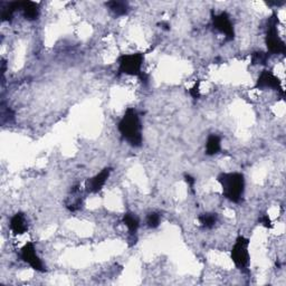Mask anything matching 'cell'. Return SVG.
I'll use <instances>...</instances> for the list:
<instances>
[{
	"label": "cell",
	"instance_id": "5b68a950",
	"mask_svg": "<svg viewBox=\"0 0 286 286\" xmlns=\"http://www.w3.org/2000/svg\"><path fill=\"white\" fill-rule=\"evenodd\" d=\"M232 261L238 270L246 271L249 267V239L245 236H238L235 240V244L231 251Z\"/></svg>",
	"mask_w": 286,
	"mask_h": 286
},
{
	"label": "cell",
	"instance_id": "277c9868",
	"mask_svg": "<svg viewBox=\"0 0 286 286\" xmlns=\"http://www.w3.org/2000/svg\"><path fill=\"white\" fill-rule=\"evenodd\" d=\"M143 61L144 55L142 53L121 55L119 59H117V63H119V74L140 77L143 74Z\"/></svg>",
	"mask_w": 286,
	"mask_h": 286
},
{
	"label": "cell",
	"instance_id": "7c38bea8",
	"mask_svg": "<svg viewBox=\"0 0 286 286\" xmlns=\"http://www.w3.org/2000/svg\"><path fill=\"white\" fill-rule=\"evenodd\" d=\"M221 150V139L217 134H210L206 142V154L215 155Z\"/></svg>",
	"mask_w": 286,
	"mask_h": 286
},
{
	"label": "cell",
	"instance_id": "ffe728a7",
	"mask_svg": "<svg viewBox=\"0 0 286 286\" xmlns=\"http://www.w3.org/2000/svg\"><path fill=\"white\" fill-rule=\"evenodd\" d=\"M260 223L262 224L263 226L266 227V228H272V220H271V218L268 217V215H263L261 218H260Z\"/></svg>",
	"mask_w": 286,
	"mask_h": 286
},
{
	"label": "cell",
	"instance_id": "8fae6325",
	"mask_svg": "<svg viewBox=\"0 0 286 286\" xmlns=\"http://www.w3.org/2000/svg\"><path fill=\"white\" fill-rule=\"evenodd\" d=\"M10 229L15 235H22L27 232L28 223L22 212H17L10 219Z\"/></svg>",
	"mask_w": 286,
	"mask_h": 286
},
{
	"label": "cell",
	"instance_id": "8992f818",
	"mask_svg": "<svg viewBox=\"0 0 286 286\" xmlns=\"http://www.w3.org/2000/svg\"><path fill=\"white\" fill-rule=\"evenodd\" d=\"M211 21L215 29L223 34L225 36L226 41H233L235 37L234 25L231 19V16L226 11H221L219 14H212Z\"/></svg>",
	"mask_w": 286,
	"mask_h": 286
},
{
	"label": "cell",
	"instance_id": "9a60e30c",
	"mask_svg": "<svg viewBox=\"0 0 286 286\" xmlns=\"http://www.w3.org/2000/svg\"><path fill=\"white\" fill-rule=\"evenodd\" d=\"M199 223L203 228L205 229H211L214 228L218 221V215L214 212H205L199 216Z\"/></svg>",
	"mask_w": 286,
	"mask_h": 286
},
{
	"label": "cell",
	"instance_id": "5bb4252c",
	"mask_svg": "<svg viewBox=\"0 0 286 286\" xmlns=\"http://www.w3.org/2000/svg\"><path fill=\"white\" fill-rule=\"evenodd\" d=\"M105 5L115 16H125L128 15L129 10H130L129 4L125 2H117V0H113V2H109Z\"/></svg>",
	"mask_w": 286,
	"mask_h": 286
},
{
	"label": "cell",
	"instance_id": "3957f363",
	"mask_svg": "<svg viewBox=\"0 0 286 286\" xmlns=\"http://www.w3.org/2000/svg\"><path fill=\"white\" fill-rule=\"evenodd\" d=\"M278 17L275 13L268 18L266 25L265 43L268 54L284 55L286 53V45L278 34Z\"/></svg>",
	"mask_w": 286,
	"mask_h": 286
},
{
	"label": "cell",
	"instance_id": "7a4b0ae2",
	"mask_svg": "<svg viewBox=\"0 0 286 286\" xmlns=\"http://www.w3.org/2000/svg\"><path fill=\"white\" fill-rule=\"evenodd\" d=\"M223 195L234 204L240 203L245 193V177L239 172H223L217 177Z\"/></svg>",
	"mask_w": 286,
	"mask_h": 286
},
{
	"label": "cell",
	"instance_id": "44dd1931",
	"mask_svg": "<svg viewBox=\"0 0 286 286\" xmlns=\"http://www.w3.org/2000/svg\"><path fill=\"white\" fill-rule=\"evenodd\" d=\"M160 26H161L162 29H165V30H169V29H170V25H169V24H168V22L162 21V22H161V24H160Z\"/></svg>",
	"mask_w": 286,
	"mask_h": 286
},
{
	"label": "cell",
	"instance_id": "d6986e66",
	"mask_svg": "<svg viewBox=\"0 0 286 286\" xmlns=\"http://www.w3.org/2000/svg\"><path fill=\"white\" fill-rule=\"evenodd\" d=\"M184 180H186V182H187V184L189 186L190 190H192L193 193H195L196 179L192 175H189V173H186V175H184Z\"/></svg>",
	"mask_w": 286,
	"mask_h": 286
},
{
	"label": "cell",
	"instance_id": "52a82bcc",
	"mask_svg": "<svg viewBox=\"0 0 286 286\" xmlns=\"http://www.w3.org/2000/svg\"><path fill=\"white\" fill-rule=\"evenodd\" d=\"M255 88L259 89H274V91H277L278 93H281L282 97L284 98L285 91L282 86V83L279 81V78L274 74L273 72L264 70L261 72V74L257 78Z\"/></svg>",
	"mask_w": 286,
	"mask_h": 286
},
{
	"label": "cell",
	"instance_id": "2e32d148",
	"mask_svg": "<svg viewBox=\"0 0 286 286\" xmlns=\"http://www.w3.org/2000/svg\"><path fill=\"white\" fill-rule=\"evenodd\" d=\"M161 223V215L159 212L152 211L147 216V226L151 229H155L160 226Z\"/></svg>",
	"mask_w": 286,
	"mask_h": 286
},
{
	"label": "cell",
	"instance_id": "6da1fadb",
	"mask_svg": "<svg viewBox=\"0 0 286 286\" xmlns=\"http://www.w3.org/2000/svg\"><path fill=\"white\" fill-rule=\"evenodd\" d=\"M119 132L121 137L134 148H139L142 145V124L141 120L136 109L130 108L125 111L124 115L119 122Z\"/></svg>",
	"mask_w": 286,
	"mask_h": 286
},
{
	"label": "cell",
	"instance_id": "30bf717a",
	"mask_svg": "<svg viewBox=\"0 0 286 286\" xmlns=\"http://www.w3.org/2000/svg\"><path fill=\"white\" fill-rule=\"evenodd\" d=\"M19 10L21 11L24 18L28 21L37 20L39 15H41V9H39V5L26 0V2H19Z\"/></svg>",
	"mask_w": 286,
	"mask_h": 286
},
{
	"label": "cell",
	"instance_id": "ba28073f",
	"mask_svg": "<svg viewBox=\"0 0 286 286\" xmlns=\"http://www.w3.org/2000/svg\"><path fill=\"white\" fill-rule=\"evenodd\" d=\"M20 257L22 261L27 263V264L33 268V270L41 272V273H44L45 271H46V268H45L41 257H39L37 254L35 245H34L33 243L29 242L24 245V247H22L20 250Z\"/></svg>",
	"mask_w": 286,
	"mask_h": 286
},
{
	"label": "cell",
	"instance_id": "ac0fdd59",
	"mask_svg": "<svg viewBox=\"0 0 286 286\" xmlns=\"http://www.w3.org/2000/svg\"><path fill=\"white\" fill-rule=\"evenodd\" d=\"M189 94H190V97H192V98H193V99H195V100H197V99H199V98H200L199 82H198V83H196V84H195V86L190 88Z\"/></svg>",
	"mask_w": 286,
	"mask_h": 286
},
{
	"label": "cell",
	"instance_id": "9c48e42d",
	"mask_svg": "<svg viewBox=\"0 0 286 286\" xmlns=\"http://www.w3.org/2000/svg\"><path fill=\"white\" fill-rule=\"evenodd\" d=\"M112 168H104L102 171H100L98 175H95L91 179H88L85 184V189L87 194H98L105 186L106 181L111 176Z\"/></svg>",
	"mask_w": 286,
	"mask_h": 286
},
{
	"label": "cell",
	"instance_id": "4fadbf2b",
	"mask_svg": "<svg viewBox=\"0 0 286 286\" xmlns=\"http://www.w3.org/2000/svg\"><path fill=\"white\" fill-rule=\"evenodd\" d=\"M122 221L126 226L129 233H130L132 236H134L138 233V229L140 227V219L138 216L133 212H126L122 218Z\"/></svg>",
	"mask_w": 286,
	"mask_h": 286
},
{
	"label": "cell",
	"instance_id": "e0dca14e",
	"mask_svg": "<svg viewBox=\"0 0 286 286\" xmlns=\"http://www.w3.org/2000/svg\"><path fill=\"white\" fill-rule=\"evenodd\" d=\"M270 54L265 52H256L251 55V63L254 65H266Z\"/></svg>",
	"mask_w": 286,
	"mask_h": 286
}]
</instances>
